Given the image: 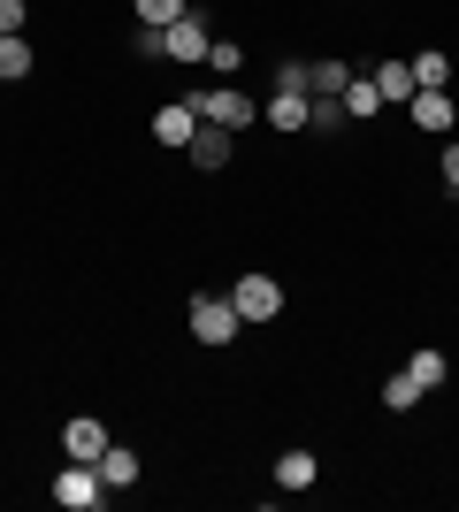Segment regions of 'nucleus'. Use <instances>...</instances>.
<instances>
[{
	"label": "nucleus",
	"mask_w": 459,
	"mask_h": 512,
	"mask_svg": "<svg viewBox=\"0 0 459 512\" xmlns=\"http://www.w3.org/2000/svg\"><path fill=\"white\" fill-rule=\"evenodd\" d=\"M261 123H276V130H306V123H314V107H306V92H276V100L261 107Z\"/></svg>",
	"instance_id": "obj_11"
},
{
	"label": "nucleus",
	"mask_w": 459,
	"mask_h": 512,
	"mask_svg": "<svg viewBox=\"0 0 459 512\" xmlns=\"http://www.w3.org/2000/svg\"><path fill=\"white\" fill-rule=\"evenodd\" d=\"M199 107V123H222V130H245V123H261V107L245 100L238 85H215V92H192Z\"/></svg>",
	"instance_id": "obj_2"
},
{
	"label": "nucleus",
	"mask_w": 459,
	"mask_h": 512,
	"mask_svg": "<svg viewBox=\"0 0 459 512\" xmlns=\"http://www.w3.org/2000/svg\"><path fill=\"white\" fill-rule=\"evenodd\" d=\"M306 107H314V123H306V130H345L352 123V115H345V92H314Z\"/></svg>",
	"instance_id": "obj_18"
},
{
	"label": "nucleus",
	"mask_w": 459,
	"mask_h": 512,
	"mask_svg": "<svg viewBox=\"0 0 459 512\" xmlns=\"http://www.w3.org/2000/svg\"><path fill=\"white\" fill-rule=\"evenodd\" d=\"M276 92H306V62H284V69H276Z\"/></svg>",
	"instance_id": "obj_24"
},
{
	"label": "nucleus",
	"mask_w": 459,
	"mask_h": 512,
	"mask_svg": "<svg viewBox=\"0 0 459 512\" xmlns=\"http://www.w3.org/2000/svg\"><path fill=\"white\" fill-rule=\"evenodd\" d=\"M444 184L459 192V146H444Z\"/></svg>",
	"instance_id": "obj_26"
},
{
	"label": "nucleus",
	"mask_w": 459,
	"mask_h": 512,
	"mask_svg": "<svg viewBox=\"0 0 459 512\" xmlns=\"http://www.w3.org/2000/svg\"><path fill=\"white\" fill-rule=\"evenodd\" d=\"M421 398H429V390H421V383H414V375H406V367H398L391 383H383V406H391V413H414V406H421Z\"/></svg>",
	"instance_id": "obj_17"
},
{
	"label": "nucleus",
	"mask_w": 459,
	"mask_h": 512,
	"mask_svg": "<svg viewBox=\"0 0 459 512\" xmlns=\"http://www.w3.org/2000/svg\"><path fill=\"white\" fill-rule=\"evenodd\" d=\"M192 130H199V107H192V100H169L161 115H153V138H161L169 153H184V146H192Z\"/></svg>",
	"instance_id": "obj_6"
},
{
	"label": "nucleus",
	"mask_w": 459,
	"mask_h": 512,
	"mask_svg": "<svg viewBox=\"0 0 459 512\" xmlns=\"http://www.w3.org/2000/svg\"><path fill=\"white\" fill-rule=\"evenodd\" d=\"M100 482H108V490H131V482H138V451L108 444V451H100Z\"/></svg>",
	"instance_id": "obj_12"
},
{
	"label": "nucleus",
	"mask_w": 459,
	"mask_h": 512,
	"mask_svg": "<svg viewBox=\"0 0 459 512\" xmlns=\"http://www.w3.org/2000/svg\"><path fill=\"white\" fill-rule=\"evenodd\" d=\"M23 31V0H0V39H16Z\"/></svg>",
	"instance_id": "obj_25"
},
{
	"label": "nucleus",
	"mask_w": 459,
	"mask_h": 512,
	"mask_svg": "<svg viewBox=\"0 0 459 512\" xmlns=\"http://www.w3.org/2000/svg\"><path fill=\"white\" fill-rule=\"evenodd\" d=\"M207 46H215V39H207V23L184 8V16L169 23V62H207Z\"/></svg>",
	"instance_id": "obj_7"
},
{
	"label": "nucleus",
	"mask_w": 459,
	"mask_h": 512,
	"mask_svg": "<svg viewBox=\"0 0 459 512\" xmlns=\"http://www.w3.org/2000/svg\"><path fill=\"white\" fill-rule=\"evenodd\" d=\"M368 77H375V92H383V107L414 100V62H375Z\"/></svg>",
	"instance_id": "obj_10"
},
{
	"label": "nucleus",
	"mask_w": 459,
	"mask_h": 512,
	"mask_svg": "<svg viewBox=\"0 0 459 512\" xmlns=\"http://www.w3.org/2000/svg\"><path fill=\"white\" fill-rule=\"evenodd\" d=\"M131 8H138V23H176L192 0H131Z\"/></svg>",
	"instance_id": "obj_22"
},
{
	"label": "nucleus",
	"mask_w": 459,
	"mask_h": 512,
	"mask_svg": "<svg viewBox=\"0 0 459 512\" xmlns=\"http://www.w3.org/2000/svg\"><path fill=\"white\" fill-rule=\"evenodd\" d=\"M406 375H414L421 390H437V383H444V352H414V360H406Z\"/></svg>",
	"instance_id": "obj_21"
},
{
	"label": "nucleus",
	"mask_w": 459,
	"mask_h": 512,
	"mask_svg": "<svg viewBox=\"0 0 459 512\" xmlns=\"http://www.w3.org/2000/svg\"><path fill=\"white\" fill-rule=\"evenodd\" d=\"M31 62H39V54H31V39H0V85H16V77H31Z\"/></svg>",
	"instance_id": "obj_16"
},
{
	"label": "nucleus",
	"mask_w": 459,
	"mask_h": 512,
	"mask_svg": "<svg viewBox=\"0 0 459 512\" xmlns=\"http://www.w3.org/2000/svg\"><path fill=\"white\" fill-rule=\"evenodd\" d=\"M238 329H245V314L230 299H192V337L199 344H230Z\"/></svg>",
	"instance_id": "obj_4"
},
{
	"label": "nucleus",
	"mask_w": 459,
	"mask_h": 512,
	"mask_svg": "<svg viewBox=\"0 0 459 512\" xmlns=\"http://www.w3.org/2000/svg\"><path fill=\"white\" fill-rule=\"evenodd\" d=\"M62 451H69V459H85V467H100V451H108V428L92 421V413H77V421L62 428Z\"/></svg>",
	"instance_id": "obj_8"
},
{
	"label": "nucleus",
	"mask_w": 459,
	"mask_h": 512,
	"mask_svg": "<svg viewBox=\"0 0 459 512\" xmlns=\"http://www.w3.org/2000/svg\"><path fill=\"white\" fill-rule=\"evenodd\" d=\"M345 77H352V62H306V100L314 92H345Z\"/></svg>",
	"instance_id": "obj_19"
},
{
	"label": "nucleus",
	"mask_w": 459,
	"mask_h": 512,
	"mask_svg": "<svg viewBox=\"0 0 459 512\" xmlns=\"http://www.w3.org/2000/svg\"><path fill=\"white\" fill-rule=\"evenodd\" d=\"M238 62H245L238 39H215V46H207V69H222V77H238Z\"/></svg>",
	"instance_id": "obj_23"
},
{
	"label": "nucleus",
	"mask_w": 459,
	"mask_h": 512,
	"mask_svg": "<svg viewBox=\"0 0 459 512\" xmlns=\"http://www.w3.org/2000/svg\"><path fill=\"white\" fill-rule=\"evenodd\" d=\"M414 130H452V92H414Z\"/></svg>",
	"instance_id": "obj_14"
},
{
	"label": "nucleus",
	"mask_w": 459,
	"mask_h": 512,
	"mask_svg": "<svg viewBox=\"0 0 459 512\" xmlns=\"http://www.w3.org/2000/svg\"><path fill=\"white\" fill-rule=\"evenodd\" d=\"M230 146H238V130H222V123H199V130H192V146H184V153H192V169H207V176H215V169H230Z\"/></svg>",
	"instance_id": "obj_5"
},
{
	"label": "nucleus",
	"mask_w": 459,
	"mask_h": 512,
	"mask_svg": "<svg viewBox=\"0 0 459 512\" xmlns=\"http://www.w3.org/2000/svg\"><path fill=\"white\" fill-rule=\"evenodd\" d=\"M414 92H452V54H414Z\"/></svg>",
	"instance_id": "obj_13"
},
{
	"label": "nucleus",
	"mask_w": 459,
	"mask_h": 512,
	"mask_svg": "<svg viewBox=\"0 0 459 512\" xmlns=\"http://www.w3.org/2000/svg\"><path fill=\"white\" fill-rule=\"evenodd\" d=\"M230 306H238L245 321H276V314H284V283H276V276H238Z\"/></svg>",
	"instance_id": "obj_3"
},
{
	"label": "nucleus",
	"mask_w": 459,
	"mask_h": 512,
	"mask_svg": "<svg viewBox=\"0 0 459 512\" xmlns=\"http://www.w3.org/2000/svg\"><path fill=\"white\" fill-rule=\"evenodd\" d=\"M345 115H352V123L383 115V92H375V77H368V69H352V77H345Z\"/></svg>",
	"instance_id": "obj_9"
},
{
	"label": "nucleus",
	"mask_w": 459,
	"mask_h": 512,
	"mask_svg": "<svg viewBox=\"0 0 459 512\" xmlns=\"http://www.w3.org/2000/svg\"><path fill=\"white\" fill-rule=\"evenodd\" d=\"M138 54H146V62H169V23H138Z\"/></svg>",
	"instance_id": "obj_20"
},
{
	"label": "nucleus",
	"mask_w": 459,
	"mask_h": 512,
	"mask_svg": "<svg viewBox=\"0 0 459 512\" xmlns=\"http://www.w3.org/2000/svg\"><path fill=\"white\" fill-rule=\"evenodd\" d=\"M54 505H62V512H100V505H108V482H100V467L69 459V467L54 474Z\"/></svg>",
	"instance_id": "obj_1"
},
{
	"label": "nucleus",
	"mask_w": 459,
	"mask_h": 512,
	"mask_svg": "<svg viewBox=\"0 0 459 512\" xmlns=\"http://www.w3.org/2000/svg\"><path fill=\"white\" fill-rule=\"evenodd\" d=\"M314 451H284V459H276V490H314Z\"/></svg>",
	"instance_id": "obj_15"
}]
</instances>
